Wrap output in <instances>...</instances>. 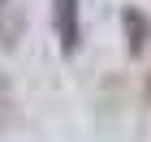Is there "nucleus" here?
Segmentation results:
<instances>
[{
  "mask_svg": "<svg viewBox=\"0 0 151 142\" xmlns=\"http://www.w3.org/2000/svg\"><path fill=\"white\" fill-rule=\"evenodd\" d=\"M121 26H125V52L129 56H142L151 47V17L138 4H125V9H121Z\"/></svg>",
  "mask_w": 151,
  "mask_h": 142,
  "instance_id": "obj_2",
  "label": "nucleus"
},
{
  "mask_svg": "<svg viewBox=\"0 0 151 142\" xmlns=\"http://www.w3.org/2000/svg\"><path fill=\"white\" fill-rule=\"evenodd\" d=\"M52 35L60 56H78L82 47V0H52Z\"/></svg>",
  "mask_w": 151,
  "mask_h": 142,
  "instance_id": "obj_1",
  "label": "nucleus"
},
{
  "mask_svg": "<svg viewBox=\"0 0 151 142\" xmlns=\"http://www.w3.org/2000/svg\"><path fill=\"white\" fill-rule=\"evenodd\" d=\"M147 103H151V73H147Z\"/></svg>",
  "mask_w": 151,
  "mask_h": 142,
  "instance_id": "obj_3",
  "label": "nucleus"
}]
</instances>
